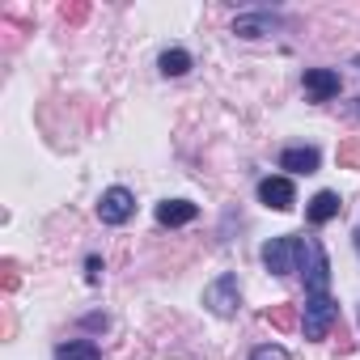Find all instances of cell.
<instances>
[{
	"label": "cell",
	"instance_id": "6da1fadb",
	"mask_svg": "<svg viewBox=\"0 0 360 360\" xmlns=\"http://www.w3.org/2000/svg\"><path fill=\"white\" fill-rule=\"evenodd\" d=\"M297 271L305 276V297H322V292H330V259H326V246H322L318 238H301Z\"/></svg>",
	"mask_w": 360,
	"mask_h": 360
},
{
	"label": "cell",
	"instance_id": "7a4b0ae2",
	"mask_svg": "<svg viewBox=\"0 0 360 360\" xmlns=\"http://www.w3.org/2000/svg\"><path fill=\"white\" fill-rule=\"evenodd\" d=\"M335 322H339V305H335L330 292L305 297V305H301V330H305V339H326Z\"/></svg>",
	"mask_w": 360,
	"mask_h": 360
},
{
	"label": "cell",
	"instance_id": "3957f363",
	"mask_svg": "<svg viewBox=\"0 0 360 360\" xmlns=\"http://www.w3.org/2000/svg\"><path fill=\"white\" fill-rule=\"evenodd\" d=\"M204 305H208L217 318H233L238 305H242V284H238V276H233V271L217 276V280L204 288Z\"/></svg>",
	"mask_w": 360,
	"mask_h": 360
},
{
	"label": "cell",
	"instance_id": "277c9868",
	"mask_svg": "<svg viewBox=\"0 0 360 360\" xmlns=\"http://www.w3.org/2000/svg\"><path fill=\"white\" fill-rule=\"evenodd\" d=\"M297 255H301V238H271L263 246V267L271 276H292L297 271Z\"/></svg>",
	"mask_w": 360,
	"mask_h": 360
},
{
	"label": "cell",
	"instance_id": "5b68a950",
	"mask_svg": "<svg viewBox=\"0 0 360 360\" xmlns=\"http://www.w3.org/2000/svg\"><path fill=\"white\" fill-rule=\"evenodd\" d=\"M131 212H136V195H131L127 187L102 191V200H98V221H102V225H127Z\"/></svg>",
	"mask_w": 360,
	"mask_h": 360
},
{
	"label": "cell",
	"instance_id": "8992f818",
	"mask_svg": "<svg viewBox=\"0 0 360 360\" xmlns=\"http://www.w3.org/2000/svg\"><path fill=\"white\" fill-rule=\"evenodd\" d=\"M259 200H263L267 208H276V212H288V208L297 204V187H292V178H284V174L263 178V183H259Z\"/></svg>",
	"mask_w": 360,
	"mask_h": 360
},
{
	"label": "cell",
	"instance_id": "52a82bcc",
	"mask_svg": "<svg viewBox=\"0 0 360 360\" xmlns=\"http://www.w3.org/2000/svg\"><path fill=\"white\" fill-rule=\"evenodd\" d=\"M339 89H343L339 72H330V68H305V94L314 102H330Z\"/></svg>",
	"mask_w": 360,
	"mask_h": 360
},
{
	"label": "cell",
	"instance_id": "ba28073f",
	"mask_svg": "<svg viewBox=\"0 0 360 360\" xmlns=\"http://www.w3.org/2000/svg\"><path fill=\"white\" fill-rule=\"evenodd\" d=\"M195 217H200V208H195L191 200H165V204H157V225H165V229L191 225Z\"/></svg>",
	"mask_w": 360,
	"mask_h": 360
},
{
	"label": "cell",
	"instance_id": "9c48e42d",
	"mask_svg": "<svg viewBox=\"0 0 360 360\" xmlns=\"http://www.w3.org/2000/svg\"><path fill=\"white\" fill-rule=\"evenodd\" d=\"M318 161H322V153L314 144H301V148H284L280 153V169H288V174H314Z\"/></svg>",
	"mask_w": 360,
	"mask_h": 360
},
{
	"label": "cell",
	"instance_id": "30bf717a",
	"mask_svg": "<svg viewBox=\"0 0 360 360\" xmlns=\"http://www.w3.org/2000/svg\"><path fill=\"white\" fill-rule=\"evenodd\" d=\"M280 22L271 18V13H238L233 18V34L238 39H263V34H271Z\"/></svg>",
	"mask_w": 360,
	"mask_h": 360
},
{
	"label": "cell",
	"instance_id": "8fae6325",
	"mask_svg": "<svg viewBox=\"0 0 360 360\" xmlns=\"http://www.w3.org/2000/svg\"><path fill=\"white\" fill-rule=\"evenodd\" d=\"M339 208H343V204H339L335 191H318V195L305 204V221H309V225H326V221L339 217Z\"/></svg>",
	"mask_w": 360,
	"mask_h": 360
},
{
	"label": "cell",
	"instance_id": "7c38bea8",
	"mask_svg": "<svg viewBox=\"0 0 360 360\" xmlns=\"http://www.w3.org/2000/svg\"><path fill=\"white\" fill-rule=\"evenodd\" d=\"M56 360H102V352L89 339H68V343L56 347Z\"/></svg>",
	"mask_w": 360,
	"mask_h": 360
},
{
	"label": "cell",
	"instance_id": "4fadbf2b",
	"mask_svg": "<svg viewBox=\"0 0 360 360\" xmlns=\"http://www.w3.org/2000/svg\"><path fill=\"white\" fill-rule=\"evenodd\" d=\"M161 72H165V77H187V72H191V51H183V47L161 51Z\"/></svg>",
	"mask_w": 360,
	"mask_h": 360
},
{
	"label": "cell",
	"instance_id": "5bb4252c",
	"mask_svg": "<svg viewBox=\"0 0 360 360\" xmlns=\"http://www.w3.org/2000/svg\"><path fill=\"white\" fill-rule=\"evenodd\" d=\"M267 318H271L280 330H288V326H301V318H297V309H292V305H271V309H267Z\"/></svg>",
	"mask_w": 360,
	"mask_h": 360
},
{
	"label": "cell",
	"instance_id": "9a60e30c",
	"mask_svg": "<svg viewBox=\"0 0 360 360\" xmlns=\"http://www.w3.org/2000/svg\"><path fill=\"white\" fill-rule=\"evenodd\" d=\"M250 360H292V356H288L280 343H263V347H255V352H250Z\"/></svg>",
	"mask_w": 360,
	"mask_h": 360
},
{
	"label": "cell",
	"instance_id": "2e32d148",
	"mask_svg": "<svg viewBox=\"0 0 360 360\" xmlns=\"http://www.w3.org/2000/svg\"><path fill=\"white\" fill-rule=\"evenodd\" d=\"M85 280H89V284H98V280H102V259H98V255H89V259H85Z\"/></svg>",
	"mask_w": 360,
	"mask_h": 360
},
{
	"label": "cell",
	"instance_id": "e0dca14e",
	"mask_svg": "<svg viewBox=\"0 0 360 360\" xmlns=\"http://www.w3.org/2000/svg\"><path fill=\"white\" fill-rule=\"evenodd\" d=\"M339 157H343V161H360V148H356V144H352V148H343V153H339Z\"/></svg>",
	"mask_w": 360,
	"mask_h": 360
},
{
	"label": "cell",
	"instance_id": "ac0fdd59",
	"mask_svg": "<svg viewBox=\"0 0 360 360\" xmlns=\"http://www.w3.org/2000/svg\"><path fill=\"white\" fill-rule=\"evenodd\" d=\"M352 242H356V250H360V229H356V233H352Z\"/></svg>",
	"mask_w": 360,
	"mask_h": 360
},
{
	"label": "cell",
	"instance_id": "d6986e66",
	"mask_svg": "<svg viewBox=\"0 0 360 360\" xmlns=\"http://www.w3.org/2000/svg\"><path fill=\"white\" fill-rule=\"evenodd\" d=\"M356 110H360V98H356Z\"/></svg>",
	"mask_w": 360,
	"mask_h": 360
},
{
	"label": "cell",
	"instance_id": "ffe728a7",
	"mask_svg": "<svg viewBox=\"0 0 360 360\" xmlns=\"http://www.w3.org/2000/svg\"><path fill=\"white\" fill-rule=\"evenodd\" d=\"M356 68H360V56H356Z\"/></svg>",
	"mask_w": 360,
	"mask_h": 360
}]
</instances>
